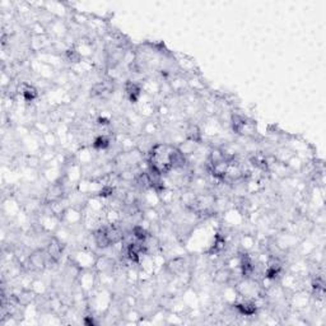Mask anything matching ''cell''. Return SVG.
Wrapping results in <instances>:
<instances>
[{"instance_id":"6da1fadb","label":"cell","mask_w":326,"mask_h":326,"mask_svg":"<svg viewBox=\"0 0 326 326\" xmlns=\"http://www.w3.org/2000/svg\"><path fill=\"white\" fill-rule=\"evenodd\" d=\"M18 92L22 96L23 101L27 102V103H32L33 101H36L37 98H39V89L35 85L26 83V82H23L22 84H20Z\"/></svg>"},{"instance_id":"7a4b0ae2","label":"cell","mask_w":326,"mask_h":326,"mask_svg":"<svg viewBox=\"0 0 326 326\" xmlns=\"http://www.w3.org/2000/svg\"><path fill=\"white\" fill-rule=\"evenodd\" d=\"M112 139L108 134H101L92 141V149L95 152H106L111 147Z\"/></svg>"}]
</instances>
